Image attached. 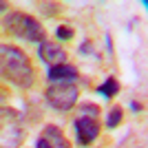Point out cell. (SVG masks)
<instances>
[{
	"mask_svg": "<svg viewBox=\"0 0 148 148\" xmlns=\"http://www.w3.org/2000/svg\"><path fill=\"white\" fill-rule=\"evenodd\" d=\"M128 106H130V111H133V113H142V111H144V106L139 104L137 99H130V104H128Z\"/></svg>",
	"mask_w": 148,
	"mask_h": 148,
	"instance_id": "17",
	"label": "cell"
},
{
	"mask_svg": "<svg viewBox=\"0 0 148 148\" xmlns=\"http://www.w3.org/2000/svg\"><path fill=\"white\" fill-rule=\"evenodd\" d=\"M77 77H80V71L69 62L60 64V66H51L47 71V80L53 82V84H73Z\"/></svg>",
	"mask_w": 148,
	"mask_h": 148,
	"instance_id": "6",
	"label": "cell"
},
{
	"mask_svg": "<svg viewBox=\"0 0 148 148\" xmlns=\"http://www.w3.org/2000/svg\"><path fill=\"white\" fill-rule=\"evenodd\" d=\"M42 137H47L53 148H73V146H71V142L66 139V135H64L58 126H53V124H47V126H44Z\"/></svg>",
	"mask_w": 148,
	"mask_h": 148,
	"instance_id": "7",
	"label": "cell"
},
{
	"mask_svg": "<svg viewBox=\"0 0 148 148\" xmlns=\"http://www.w3.org/2000/svg\"><path fill=\"white\" fill-rule=\"evenodd\" d=\"M56 38H58V40H62V42H69V40H73V38H75L73 27H69V25H60V27L56 29Z\"/></svg>",
	"mask_w": 148,
	"mask_h": 148,
	"instance_id": "11",
	"label": "cell"
},
{
	"mask_svg": "<svg viewBox=\"0 0 148 148\" xmlns=\"http://www.w3.org/2000/svg\"><path fill=\"white\" fill-rule=\"evenodd\" d=\"M25 139V133H22V128L20 126H16V124H9V128H2V148H16L20 146V142Z\"/></svg>",
	"mask_w": 148,
	"mask_h": 148,
	"instance_id": "8",
	"label": "cell"
},
{
	"mask_svg": "<svg viewBox=\"0 0 148 148\" xmlns=\"http://www.w3.org/2000/svg\"><path fill=\"white\" fill-rule=\"evenodd\" d=\"M142 5H144V7H146V11H148V0H144V2H142Z\"/></svg>",
	"mask_w": 148,
	"mask_h": 148,
	"instance_id": "18",
	"label": "cell"
},
{
	"mask_svg": "<svg viewBox=\"0 0 148 148\" xmlns=\"http://www.w3.org/2000/svg\"><path fill=\"white\" fill-rule=\"evenodd\" d=\"M2 29H5V33L18 38V40H25V42H38V44L47 42V31H44L42 22L22 11L7 13L2 20Z\"/></svg>",
	"mask_w": 148,
	"mask_h": 148,
	"instance_id": "2",
	"label": "cell"
},
{
	"mask_svg": "<svg viewBox=\"0 0 148 148\" xmlns=\"http://www.w3.org/2000/svg\"><path fill=\"white\" fill-rule=\"evenodd\" d=\"M0 73L5 82L18 88L33 86V80H36V71L29 56L13 44H0Z\"/></svg>",
	"mask_w": 148,
	"mask_h": 148,
	"instance_id": "1",
	"label": "cell"
},
{
	"mask_svg": "<svg viewBox=\"0 0 148 148\" xmlns=\"http://www.w3.org/2000/svg\"><path fill=\"white\" fill-rule=\"evenodd\" d=\"M122 119H124V108L119 104H115L111 111H108V115H106V128L108 130L117 128L119 124H122Z\"/></svg>",
	"mask_w": 148,
	"mask_h": 148,
	"instance_id": "10",
	"label": "cell"
},
{
	"mask_svg": "<svg viewBox=\"0 0 148 148\" xmlns=\"http://www.w3.org/2000/svg\"><path fill=\"white\" fill-rule=\"evenodd\" d=\"M38 56L40 60L47 64V66H60V64H66V49L58 42H42L38 44Z\"/></svg>",
	"mask_w": 148,
	"mask_h": 148,
	"instance_id": "5",
	"label": "cell"
},
{
	"mask_svg": "<svg viewBox=\"0 0 148 148\" xmlns=\"http://www.w3.org/2000/svg\"><path fill=\"white\" fill-rule=\"evenodd\" d=\"M73 128H75V142L80 144V146H91L99 137V133H102V126H99L97 119L95 117H84V115L75 117Z\"/></svg>",
	"mask_w": 148,
	"mask_h": 148,
	"instance_id": "4",
	"label": "cell"
},
{
	"mask_svg": "<svg viewBox=\"0 0 148 148\" xmlns=\"http://www.w3.org/2000/svg\"><path fill=\"white\" fill-rule=\"evenodd\" d=\"M104 40H106V53H108V58L113 60V40H111V33H106Z\"/></svg>",
	"mask_w": 148,
	"mask_h": 148,
	"instance_id": "15",
	"label": "cell"
},
{
	"mask_svg": "<svg viewBox=\"0 0 148 148\" xmlns=\"http://www.w3.org/2000/svg\"><path fill=\"white\" fill-rule=\"evenodd\" d=\"M58 9H60L58 2H40V11H42L44 16H53Z\"/></svg>",
	"mask_w": 148,
	"mask_h": 148,
	"instance_id": "14",
	"label": "cell"
},
{
	"mask_svg": "<svg viewBox=\"0 0 148 148\" xmlns=\"http://www.w3.org/2000/svg\"><path fill=\"white\" fill-rule=\"evenodd\" d=\"M119 88H122V86H119V80L115 77V75H108V77L95 88V93H97L99 97H104V99H113L119 93Z\"/></svg>",
	"mask_w": 148,
	"mask_h": 148,
	"instance_id": "9",
	"label": "cell"
},
{
	"mask_svg": "<svg viewBox=\"0 0 148 148\" xmlns=\"http://www.w3.org/2000/svg\"><path fill=\"white\" fill-rule=\"evenodd\" d=\"M36 148H53V146H51V142L47 139V137H38V142H36Z\"/></svg>",
	"mask_w": 148,
	"mask_h": 148,
	"instance_id": "16",
	"label": "cell"
},
{
	"mask_svg": "<svg viewBox=\"0 0 148 148\" xmlns=\"http://www.w3.org/2000/svg\"><path fill=\"white\" fill-rule=\"evenodd\" d=\"M80 56H95L99 60V53H97V51H93V42H91V40H84V42L80 44Z\"/></svg>",
	"mask_w": 148,
	"mask_h": 148,
	"instance_id": "13",
	"label": "cell"
},
{
	"mask_svg": "<svg viewBox=\"0 0 148 148\" xmlns=\"http://www.w3.org/2000/svg\"><path fill=\"white\" fill-rule=\"evenodd\" d=\"M77 97H80V88L75 84H51L47 91H44V99L51 108H56L60 113L71 111L75 104H77Z\"/></svg>",
	"mask_w": 148,
	"mask_h": 148,
	"instance_id": "3",
	"label": "cell"
},
{
	"mask_svg": "<svg viewBox=\"0 0 148 148\" xmlns=\"http://www.w3.org/2000/svg\"><path fill=\"white\" fill-rule=\"evenodd\" d=\"M80 115H84V117H95V119H97L99 106H97V104H88V102H84V104H80Z\"/></svg>",
	"mask_w": 148,
	"mask_h": 148,
	"instance_id": "12",
	"label": "cell"
}]
</instances>
